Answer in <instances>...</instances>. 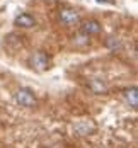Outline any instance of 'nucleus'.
Instances as JSON below:
<instances>
[{
    "mask_svg": "<svg viewBox=\"0 0 138 148\" xmlns=\"http://www.w3.org/2000/svg\"><path fill=\"white\" fill-rule=\"evenodd\" d=\"M27 65H29L34 72H39L41 73V72H46L49 68V58H48V55L43 53V51H34L29 56V60H27Z\"/></svg>",
    "mask_w": 138,
    "mask_h": 148,
    "instance_id": "nucleus-1",
    "label": "nucleus"
},
{
    "mask_svg": "<svg viewBox=\"0 0 138 148\" xmlns=\"http://www.w3.org/2000/svg\"><path fill=\"white\" fill-rule=\"evenodd\" d=\"M58 21L63 26H67V27H73V26H78L82 22L80 14L77 12L75 9H68V7L61 9L60 12H58Z\"/></svg>",
    "mask_w": 138,
    "mask_h": 148,
    "instance_id": "nucleus-2",
    "label": "nucleus"
},
{
    "mask_svg": "<svg viewBox=\"0 0 138 148\" xmlns=\"http://www.w3.org/2000/svg\"><path fill=\"white\" fill-rule=\"evenodd\" d=\"M15 101L22 107H36L38 106V99H36L34 92L31 89H26V87H22L15 92Z\"/></svg>",
    "mask_w": 138,
    "mask_h": 148,
    "instance_id": "nucleus-3",
    "label": "nucleus"
},
{
    "mask_svg": "<svg viewBox=\"0 0 138 148\" xmlns=\"http://www.w3.org/2000/svg\"><path fill=\"white\" fill-rule=\"evenodd\" d=\"M80 29H82L80 32H84V34H87V36L91 38V36L99 34L101 29H102V26H101L99 21H95V19H89V21H84V22H82Z\"/></svg>",
    "mask_w": 138,
    "mask_h": 148,
    "instance_id": "nucleus-4",
    "label": "nucleus"
},
{
    "mask_svg": "<svg viewBox=\"0 0 138 148\" xmlns=\"http://www.w3.org/2000/svg\"><path fill=\"white\" fill-rule=\"evenodd\" d=\"M14 26L15 27H22V29H31V27L36 26V19L31 14L24 12V14H19L14 19Z\"/></svg>",
    "mask_w": 138,
    "mask_h": 148,
    "instance_id": "nucleus-5",
    "label": "nucleus"
},
{
    "mask_svg": "<svg viewBox=\"0 0 138 148\" xmlns=\"http://www.w3.org/2000/svg\"><path fill=\"white\" fill-rule=\"evenodd\" d=\"M89 89H91V92L97 94V95H101V94H106L107 90H109V85L106 84V80L92 78L91 82H89Z\"/></svg>",
    "mask_w": 138,
    "mask_h": 148,
    "instance_id": "nucleus-6",
    "label": "nucleus"
},
{
    "mask_svg": "<svg viewBox=\"0 0 138 148\" xmlns=\"http://www.w3.org/2000/svg\"><path fill=\"white\" fill-rule=\"evenodd\" d=\"M94 130H95V126H94L92 121H78V123H75V131L80 134V136H87V134H91Z\"/></svg>",
    "mask_w": 138,
    "mask_h": 148,
    "instance_id": "nucleus-7",
    "label": "nucleus"
},
{
    "mask_svg": "<svg viewBox=\"0 0 138 148\" xmlns=\"http://www.w3.org/2000/svg\"><path fill=\"white\" fill-rule=\"evenodd\" d=\"M124 101L130 104V107L137 109V106H138V90H137V87H131V89L124 90Z\"/></svg>",
    "mask_w": 138,
    "mask_h": 148,
    "instance_id": "nucleus-8",
    "label": "nucleus"
},
{
    "mask_svg": "<svg viewBox=\"0 0 138 148\" xmlns=\"http://www.w3.org/2000/svg\"><path fill=\"white\" fill-rule=\"evenodd\" d=\"M73 45L75 46H87L89 45V36L87 34H84V32H78V34H75L73 36Z\"/></svg>",
    "mask_w": 138,
    "mask_h": 148,
    "instance_id": "nucleus-9",
    "label": "nucleus"
},
{
    "mask_svg": "<svg viewBox=\"0 0 138 148\" xmlns=\"http://www.w3.org/2000/svg\"><path fill=\"white\" fill-rule=\"evenodd\" d=\"M107 46H109L111 49H121V41H119L118 38H109V39H107Z\"/></svg>",
    "mask_w": 138,
    "mask_h": 148,
    "instance_id": "nucleus-10",
    "label": "nucleus"
},
{
    "mask_svg": "<svg viewBox=\"0 0 138 148\" xmlns=\"http://www.w3.org/2000/svg\"><path fill=\"white\" fill-rule=\"evenodd\" d=\"M99 3H113V0H97Z\"/></svg>",
    "mask_w": 138,
    "mask_h": 148,
    "instance_id": "nucleus-11",
    "label": "nucleus"
}]
</instances>
